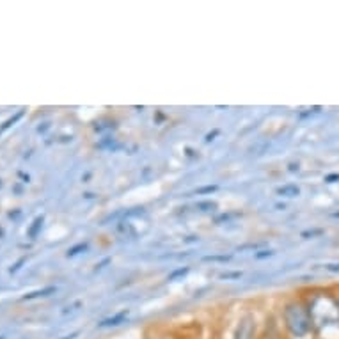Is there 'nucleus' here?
Wrapping results in <instances>:
<instances>
[{
  "label": "nucleus",
  "instance_id": "obj_1",
  "mask_svg": "<svg viewBox=\"0 0 339 339\" xmlns=\"http://www.w3.org/2000/svg\"><path fill=\"white\" fill-rule=\"evenodd\" d=\"M283 323L293 339H304L313 332V318L302 300H290L284 304Z\"/></svg>",
  "mask_w": 339,
  "mask_h": 339
},
{
  "label": "nucleus",
  "instance_id": "obj_2",
  "mask_svg": "<svg viewBox=\"0 0 339 339\" xmlns=\"http://www.w3.org/2000/svg\"><path fill=\"white\" fill-rule=\"evenodd\" d=\"M256 318L253 314H244L240 318L238 325L235 329V334H233V339H256Z\"/></svg>",
  "mask_w": 339,
  "mask_h": 339
},
{
  "label": "nucleus",
  "instance_id": "obj_3",
  "mask_svg": "<svg viewBox=\"0 0 339 339\" xmlns=\"http://www.w3.org/2000/svg\"><path fill=\"white\" fill-rule=\"evenodd\" d=\"M128 309H125V311H119V313H116V314H112V316H109V318H105V320H101L100 323H98V327L100 329H109V327H118V325H121L125 320L128 318Z\"/></svg>",
  "mask_w": 339,
  "mask_h": 339
},
{
  "label": "nucleus",
  "instance_id": "obj_4",
  "mask_svg": "<svg viewBox=\"0 0 339 339\" xmlns=\"http://www.w3.org/2000/svg\"><path fill=\"white\" fill-rule=\"evenodd\" d=\"M277 196L288 197V199H293V197L300 196V188L297 187V185H283V187L277 188Z\"/></svg>",
  "mask_w": 339,
  "mask_h": 339
},
{
  "label": "nucleus",
  "instance_id": "obj_5",
  "mask_svg": "<svg viewBox=\"0 0 339 339\" xmlns=\"http://www.w3.org/2000/svg\"><path fill=\"white\" fill-rule=\"evenodd\" d=\"M196 206L199 212H205V213L215 212V210H217V203H215V201H199Z\"/></svg>",
  "mask_w": 339,
  "mask_h": 339
},
{
  "label": "nucleus",
  "instance_id": "obj_6",
  "mask_svg": "<svg viewBox=\"0 0 339 339\" xmlns=\"http://www.w3.org/2000/svg\"><path fill=\"white\" fill-rule=\"evenodd\" d=\"M87 247H89V244H79V245H75L73 249H70L68 251V256H77V254H80V253H84V251H87Z\"/></svg>",
  "mask_w": 339,
  "mask_h": 339
},
{
  "label": "nucleus",
  "instance_id": "obj_7",
  "mask_svg": "<svg viewBox=\"0 0 339 339\" xmlns=\"http://www.w3.org/2000/svg\"><path fill=\"white\" fill-rule=\"evenodd\" d=\"M188 274V266H185V268H178V270H174L172 274H169V281H176L178 277H183V275H187Z\"/></svg>",
  "mask_w": 339,
  "mask_h": 339
},
{
  "label": "nucleus",
  "instance_id": "obj_8",
  "mask_svg": "<svg viewBox=\"0 0 339 339\" xmlns=\"http://www.w3.org/2000/svg\"><path fill=\"white\" fill-rule=\"evenodd\" d=\"M231 259V256H206L205 257V261H229Z\"/></svg>",
  "mask_w": 339,
  "mask_h": 339
},
{
  "label": "nucleus",
  "instance_id": "obj_9",
  "mask_svg": "<svg viewBox=\"0 0 339 339\" xmlns=\"http://www.w3.org/2000/svg\"><path fill=\"white\" fill-rule=\"evenodd\" d=\"M217 190V185H210V187H203V188H199V190H197V194H212V192H215Z\"/></svg>",
  "mask_w": 339,
  "mask_h": 339
},
{
  "label": "nucleus",
  "instance_id": "obj_10",
  "mask_svg": "<svg viewBox=\"0 0 339 339\" xmlns=\"http://www.w3.org/2000/svg\"><path fill=\"white\" fill-rule=\"evenodd\" d=\"M272 254H274L272 251H259V253H256V257L257 259H263V257H270Z\"/></svg>",
  "mask_w": 339,
  "mask_h": 339
},
{
  "label": "nucleus",
  "instance_id": "obj_11",
  "mask_svg": "<svg viewBox=\"0 0 339 339\" xmlns=\"http://www.w3.org/2000/svg\"><path fill=\"white\" fill-rule=\"evenodd\" d=\"M314 235H322V229H316V231H304V233H302V236H304V238H307V236H314Z\"/></svg>",
  "mask_w": 339,
  "mask_h": 339
},
{
  "label": "nucleus",
  "instance_id": "obj_12",
  "mask_svg": "<svg viewBox=\"0 0 339 339\" xmlns=\"http://www.w3.org/2000/svg\"><path fill=\"white\" fill-rule=\"evenodd\" d=\"M325 181H327V183L339 181V174H329V176H325Z\"/></svg>",
  "mask_w": 339,
  "mask_h": 339
},
{
  "label": "nucleus",
  "instance_id": "obj_13",
  "mask_svg": "<svg viewBox=\"0 0 339 339\" xmlns=\"http://www.w3.org/2000/svg\"><path fill=\"white\" fill-rule=\"evenodd\" d=\"M327 270H329V272H339V263H334V265H327Z\"/></svg>",
  "mask_w": 339,
  "mask_h": 339
},
{
  "label": "nucleus",
  "instance_id": "obj_14",
  "mask_svg": "<svg viewBox=\"0 0 339 339\" xmlns=\"http://www.w3.org/2000/svg\"><path fill=\"white\" fill-rule=\"evenodd\" d=\"M215 135H218V130H213V133H208V135H206V142L213 140V137H215Z\"/></svg>",
  "mask_w": 339,
  "mask_h": 339
},
{
  "label": "nucleus",
  "instance_id": "obj_15",
  "mask_svg": "<svg viewBox=\"0 0 339 339\" xmlns=\"http://www.w3.org/2000/svg\"><path fill=\"white\" fill-rule=\"evenodd\" d=\"M77 336H79V332H75V334H71V336H66L64 339H75V338H77Z\"/></svg>",
  "mask_w": 339,
  "mask_h": 339
},
{
  "label": "nucleus",
  "instance_id": "obj_16",
  "mask_svg": "<svg viewBox=\"0 0 339 339\" xmlns=\"http://www.w3.org/2000/svg\"><path fill=\"white\" fill-rule=\"evenodd\" d=\"M290 170H298V164H297V166L295 164H292V166H290Z\"/></svg>",
  "mask_w": 339,
  "mask_h": 339
},
{
  "label": "nucleus",
  "instance_id": "obj_17",
  "mask_svg": "<svg viewBox=\"0 0 339 339\" xmlns=\"http://www.w3.org/2000/svg\"><path fill=\"white\" fill-rule=\"evenodd\" d=\"M334 217H339V213H334Z\"/></svg>",
  "mask_w": 339,
  "mask_h": 339
},
{
  "label": "nucleus",
  "instance_id": "obj_18",
  "mask_svg": "<svg viewBox=\"0 0 339 339\" xmlns=\"http://www.w3.org/2000/svg\"><path fill=\"white\" fill-rule=\"evenodd\" d=\"M338 307H339V300H338Z\"/></svg>",
  "mask_w": 339,
  "mask_h": 339
}]
</instances>
